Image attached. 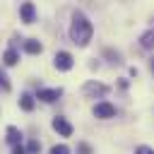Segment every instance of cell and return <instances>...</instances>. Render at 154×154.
<instances>
[{
  "mask_svg": "<svg viewBox=\"0 0 154 154\" xmlns=\"http://www.w3.org/2000/svg\"><path fill=\"white\" fill-rule=\"evenodd\" d=\"M77 154H91V147H89L87 142H79V144H77Z\"/></svg>",
  "mask_w": 154,
  "mask_h": 154,
  "instance_id": "16",
  "label": "cell"
},
{
  "mask_svg": "<svg viewBox=\"0 0 154 154\" xmlns=\"http://www.w3.org/2000/svg\"><path fill=\"white\" fill-rule=\"evenodd\" d=\"M12 154H26V149L19 144V147H14V149H12Z\"/></svg>",
  "mask_w": 154,
  "mask_h": 154,
  "instance_id": "18",
  "label": "cell"
},
{
  "mask_svg": "<svg viewBox=\"0 0 154 154\" xmlns=\"http://www.w3.org/2000/svg\"><path fill=\"white\" fill-rule=\"evenodd\" d=\"M19 17H22L24 24H31L34 17H36V7H34V2H24V5L19 7Z\"/></svg>",
  "mask_w": 154,
  "mask_h": 154,
  "instance_id": "6",
  "label": "cell"
},
{
  "mask_svg": "<svg viewBox=\"0 0 154 154\" xmlns=\"http://www.w3.org/2000/svg\"><path fill=\"white\" fill-rule=\"evenodd\" d=\"M38 149H41V144H38L36 140H31V142L26 144V154H38Z\"/></svg>",
  "mask_w": 154,
  "mask_h": 154,
  "instance_id": "13",
  "label": "cell"
},
{
  "mask_svg": "<svg viewBox=\"0 0 154 154\" xmlns=\"http://www.w3.org/2000/svg\"><path fill=\"white\" fill-rule=\"evenodd\" d=\"M149 70H152V72H154V58H152V60H149Z\"/></svg>",
  "mask_w": 154,
  "mask_h": 154,
  "instance_id": "19",
  "label": "cell"
},
{
  "mask_svg": "<svg viewBox=\"0 0 154 154\" xmlns=\"http://www.w3.org/2000/svg\"><path fill=\"white\" fill-rule=\"evenodd\" d=\"M63 96V89L58 87V89H38L36 91V99H41V101H46V103H53V101H58Z\"/></svg>",
  "mask_w": 154,
  "mask_h": 154,
  "instance_id": "4",
  "label": "cell"
},
{
  "mask_svg": "<svg viewBox=\"0 0 154 154\" xmlns=\"http://www.w3.org/2000/svg\"><path fill=\"white\" fill-rule=\"evenodd\" d=\"M24 51L31 53V55H38V53L43 51V46H41L36 38H26V41H24Z\"/></svg>",
  "mask_w": 154,
  "mask_h": 154,
  "instance_id": "9",
  "label": "cell"
},
{
  "mask_svg": "<svg viewBox=\"0 0 154 154\" xmlns=\"http://www.w3.org/2000/svg\"><path fill=\"white\" fill-rule=\"evenodd\" d=\"M7 142H10L12 147H19V144H22V130L14 128V125H10V128H7Z\"/></svg>",
  "mask_w": 154,
  "mask_h": 154,
  "instance_id": "8",
  "label": "cell"
},
{
  "mask_svg": "<svg viewBox=\"0 0 154 154\" xmlns=\"http://www.w3.org/2000/svg\"><path fill=\"white\" fill-rule=\"evenodd\" d=\"M140 46H142V48H154V24H152L149 31H144V34L140 36Z\"/></svg>",
  "mask_w": 154,
  "mask_h": 154,
  "instance_id": "10",
  "label": "cell"
},
{
  "mask_svg": "<svg viewBox=\"0 0 154 154\" xmlns=\"http://www.w3.org/2000/svg\"><path fill=\"white\" fill-rule=\"evenodd\" d=\"M53 130L60 132L63 137H70V135H72V125H70L63 116H55V118H53Z\"/></svg>",
  "mask_w": 154,
  "mask_h": 154,
  "instance_id": "5",
  "label": "cell"
},
{
  "mask_svg": "<svg viewBox=\"0 0 154 154\" xmlns=\"http://www.w3.org/2000/svg\"><path fill=\"white\" fill-rule=\"evenodd\" d=\"M53 65H55L58 70L67 72V70L72 67V55H70L67 51H58V53H55V58H53Z\"/></svg>",
  "mask_w": 154,
  "mask_h": 154,
  "instance_id": "3",
  "label": "cell"
},
{
  "mask_svg": "<svg viewBox=\"0 0 154 154\" xmlns=\"http://www.w3.org/2000/svg\"><path fill=\"white\" fill-rule=\"evenodd\" d=\"M94 116H96V118H101V120L113 118V116H116V106H113V103H108V101H99V103L94 106Z\"/></svg>",
  "mask_w": 154,
  "mask_h": 154,
  "instance_id": "2",
  "label": "cell"
},
{
  "mask_svg": "<svg viewBox=\"0 0 154 154\" xmlns=\"http://www.w3.org/2000/svg\"><path fill=\"white\" fill-rule=\"evenodd\" d=\"M135 154H154V149H152V147H137Z\"/></svg>",
  "mask_w": 154,
  "mask_h": 154,
  "instance_id": "17",
  "label": "cell"
},
{
  "mask_svg": "<svg viewBox=\"0 0 154 154\" xmlns=\"http://www.w3.org/2000/svg\"><path fill=\"white\" fill-rule=\"evenodd\" d=\"M51 154H70V149L65 144H53L51 147Z\"/></svg>",
  "mask_w": 154,
  "mask_h": 154,
  "instance_id": "15",
  "label": "cell"
},
{
  "mask_svg": "<svg viewBox=\"0 0 154 154\" xmlns=\"http://www.w3.org/2000/svg\"><path fill=\"white\" fill-rule=\"evenodd\" d=\"M17 60H19V53L10 46V48L5 51V55H2V63H5V65H17Z\"/></svg>",
  "mask_w": 154,
  "mask_h": 154,
  "instance_id": "12",
  "label": "cell"
},
{
  "mask_svg": "<svg viewBox=\"0 0 154 154\" xmlns=\"http://www.w3.org/2000/svg\"><path fill=\"white\" fill-rule=\"evenodd\" d=\"M106 91H108V87L101 82H87L84 84V94H89V96H103Z\"/></svg>",
  "mask_w": 154,
  "mask_h": 154,
  "instance_id": "7",
  "label": "cell"
},
{
  "mask_svg": "<svg viewBox=\"0 0 154 154\" xmlns=\"http://www.w3.org/2000/svg\"><path fill=\"white\" fill-rule=\"evenodd\" d=\"M91 34H94V26H91V22L87 19V14L75 12V14H72V24H70V38H72V43L87 46L89 38H91Z\"/></svg>",
  "mask_w": 154,
  "mask_h": 154,
  "instance_id": "1",
  "label": "cell"
},
{
  "mask_svg": "<svg viewBox=\"0 0 154 154\" xmlns=\"http://www.w3.org/2000/svg\"><path fill=\"white\" fill-rule=\"evenodd\" d=\"M0 87H2V91H10V82H7V75L2 67H0Z\"/></svg>",
  "mask_w": 154,
  "mask_h": 154,
  "instance_id": "14",
  "label": "cell"
},
{
  "mask_svg": "<svg viewBox=\"0 0 154 154\" xmlns=\"http://www.w3.org/2000/svg\"><path fill=\"white\" fill-rule=\"evenodd\" d=\"M34 106H36V101H34L31 94H22L19 96V108L22 111H34Z\"/></svg>",
  "mask_w": 154,
  "mask_h": 154,
  "instance_id": "11",
  "label": "cell"
}]
</instances>
